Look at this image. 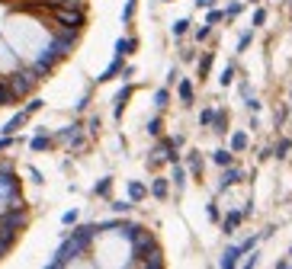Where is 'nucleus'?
I'll use <instances>...</instances> for the list:
<instances>
[{
    "mask_svg": "<svg viewBox=\"0 0 292 269\" xmlns=\"http://www.w3.org/2000/svg\"><path fill=\"white\" fill-rule=\"evenodd\" d=\"M180 61H196V48H180Z\"/></svg>",
    "mask_w": 292,
    "mask_h": 269,
    "instance_id": "49530a36",
    "label": "nucleus"
},
{
    "mask_svg": "<svg viewBox=\"0 0 292 269\" xmlns=\"http://www.w3.org/2000/svg\"><path fill=\"white\" fill-rule=\"evenodd\" d=\"M77 218H81V215H77V208H68V212L61 215V224H68V228H71V224H77Z\"/></svg>",
    "mask_w": 292,
    "mask_h": 269,
    "instance_id": "58836bf2",
    "label": "nucleus"
},
{
    "mask_svg": "<svg viewBox=\"0 0 292 269\" xmlns=\"http://www.w3.org/2000/svg\"><path fill=\"white\" fill-rule=\"evenodd\" d=\"M235 77H238V64H228L225 71H222V77H218V83H222V86H231Z\"/></svg>",
    "mask_w": 292,
    "mask_h": 269,
    "instance_id": "c756f323",
    "label": "nucleus"
},
{
    "mask_svg": "<svg viewBox=\"0 0 292 269\" xmlns=\"http://www.w3.org/2000/svg\"><path fill=\"white\" fill-rule=\"evenodd\" d=\"M212 160H215V167H228V163H235V151L231 147H218V151L212 154Z\"/></svg>",
    "mask_w": 292,
    "mask_h": 269,
    "instance_id": "412c9836",
    "label": "nucleus"
},
{
    "mask_svg": "<svg viewBox=\"0 0 292 269\" xmlns=\"http://www.w3.org/2000/svg\"><path fill=\"white\" fill-rule=\"evenodd\" d=\"M251 42H254V29L241 32V39H238V55H241V51H247V48H251Z\"/></svg>",
    "mask_w": 292,
    "mask_h": 269,
    "instance_id": "72a5a7b5",
    "label": "nucleus"
},
{
    "mask_svg": "<svg viewBox=\"0 0 292 269\" xmlns=\"http://www.w3.org/2000/svg\"><path fill=\"white\" fill-rule=\"evenodd\" d=\"M135 48H138V39H132V36H129V39H119V42H116V55H122V58H129Z\"/></svg>",
    "mask_w": 292,
    "mask_h": 269,
    "instance_id": "b1692460",
    "label": "nucleus"
},
{
    "mask_svg": "<svg viewBox=\"0 0 292 269\" xmlns=\"http://www.w3.org/2000/svg\"><path fill=\"white\" fill-rule=\"evenodd\" d=\"M122 67H126V58H122V55H116V58L109 61V67H106V71H103L100 77H96V80H100V83L112 80V77H119V74H122Z\"/></svg>",
    "mask_w": 292,
    "mask_h": 269,
    "instance_id": "2eb2a0df",
    "label": "nucleus"
},
{
    "mask_svg": "<svg viewBox=\"0 0 292 269\" xmlns=\"http://www.w3.org/2000/svg\"><path fill=\"white\" fill-rule=\"evenodd\" d=\"M257 263H260V253H257V250H251V253H247V259H244V266H247V269H254Z\"/></svg>",
    "mask_w": 292,
    "mask_h": 269,
    "instance_id": "a18cd8bd",
    "label": "nucleus"
},
{
    "mask_svg": "<svg viewBox=\"0 0 292 269\" xmlns=\"http://www.w3.org/2000/svg\"><path fill=\"white\" fill-rule=\"evenodd\" d=\"M212 29H215V26H209V23H206V26H199V29H196V42H206V39L212 36Z\"/></svg>",
    "mask_w": 292,
    "mask_h": 269,
    "instance_id": "37998d69",
    "label": "nucleus"
},
{
    "mask_svg": "<svg viewBox=\"0 0 292 269\" xmlns=\"http://www.w3.org/2000/svg\"><path fill=\"white\" fill-rule=\"evenodd\" d=\"M87 106H90V93H84V97L74 103V112H77V116H81V112H87Z\"/></svg>",
    "mask_w": 292,
    "mask_h": 269,
    "instance_id": "79ce46f5",
    "label": "nucleus"
},
{
    "mask_svg": "<svg viewBox=\"0 0 292 269\" xmlns=\"http://www.w3.org/2000/svg\"><path fill=\"white\" fill-rule=\"evenodd\" d=\"M241 180H244V170H241V167H235V163H228V167H222V180H218L215 193H228V189L238 186Z\"/></svg>",
    "mask_w": 292,
    "mask_h": 269,
    "instance_id": "423d86ee",
    "label": "nucleus"
},
{
    "mask_svg": "<svg viewBox=\"0 0 292 269\" xmlns=\"http://www.w3.org/2000/svg\"><path fill=\"white\" fill-rule=\"evenodd\" d=\"M51 144H55V138L48 132H35V138L29 141V151L32 154H42V151H51Z\"/></svg>",
    "mask_w": 292,
    "mask_h": 269,
    "instance_id": "ddd939ff",
    "label": "nucleus"
},
{
    "mask_svg": "<svg viewBox=\"0 0 292 269\" xmlns=\"http://www.w3.org/2000/svg\"><path fill=\"white\" fill-rule=\"evenodd\" d=\"M225 20V10H215V7H209V13H206V23L209 26H218Z\"/></svg>",
    "mask_w": 292,
    "mask_h": 269,
    "instance_id": "c9c22d12",
    "label": "nucleus"
},
{
    "mask_svg": "<svg viewBox=\"0 0 292 269\" xmlns=\"http://www.w3.org/2000/svg\"><path fill=\"white\" fill-rule=\"evenodd\" d=\"M247 218L244 215V208H235V212H228L225 218H222V234H235L238 228H241V221Z\"/></svg>",
    "mask_w": 292,
    "mask_h": 269,
    "instance_id": "9d476101",
    "label": "nucleus"
},
{
    "mask_svg": "<svg viewBox=\"0 0 292 269\" xmlns=\"http://www.w3.org/2000/svg\"><path fill=\"white\" fill-rule=\"evenodd\" d=\"M164 80H167V86H173L177 80H180V71H177V67H170V71H167V77H164Z\"/></svg>",
    "mask_w": 292,
    "mask_h": 269,
    "instance_id": "de8ad7c7",
    "label": "nucleus"
},
{
    "mask_svg": "<svg viewBox=\"0 0 292 269\" xmlns=\"http://www.w3.org/2000/svg\"><path fill=\"white\" fill-rule=\"evenodd\" d=\"M183 163H187V170L193 173V176H202V154L199 151H187V160H183Z\"/></svg>",
    "mask_w": 292,
    "mask_h": 269,
    "instance_id": "f3484780",
    "label": "nucleus"
},
{
    "mask_svg": "<svg viewBox=\"0 0 292 269\" xmlns=\"http://www.w3.org/2000/svg\"><path fill=\"white\" fill-rule=\"evenodd\" d=\"M29 119H32L29 112H26V109H20V112H16V116L10 119V122H7L4 128H0V132H4V135H16V132H20V128L26 125V122H29Z\"/></svg>",
    "mask_w": 292,
    "mask_h": 269,
    "instance_id": "4468645a",
    "label": "nucleus"
},
{
    "mask_svg": "<svg viewBox=\"0 0 292 269\" xmlns=\"http://www.w3.org/2000/svg\"><path fill=\"white\" fill-rule=\"evenodd\" d=\"M148 193H151L157 202H164V199L170 196V176H154L151 186H148Z\"/></svg>",
    "mask_w": 292,
    "mask_h": 269,
    "instance_id": "6e6552de",
    "label": "nucleus"
},
{
    "mask_svg": "<svg viewBox=\"0 0 292 269\" xmlns=\"http://www.w3.org/2000/svg\"><path fill=\"white\" fill-rule=\"evenodd\" d=\"M42 106H45V100H39V97H35V100L26 103V112H29V116H35V112H39Z\"/></svg>",
    "mask_w": 292,
    "mask_h": 269,
    "instance_id": "a19ab883",
    "label": "nucleus"
},
{
    "mask_svg": "<svg viewBox=\"0 0 292 269\" xmlns=\"http://www.w3.org/2000/svg\"><path fill=\"white\" fill-rule=\"evenodd\" d=\"M170 167H173V170H170V183L183 193V186H187V173H190V170H187V163L177 160V163H170Z\"/></svg>",
    "mask_w": 292,
    "mask_h": 269,
    "instance_id": "dca6fc26",
    "label": "nucleus"
},
{
    "mask_svg": "<svg viewBox=\"0 0 292 269\" xmlns=\"http://www.w3.org/2000/svg\"><path fill=\"white\" fill-rule=\"evenodd\" d=\"M164 4H170V0H164Z\"/></svg>",
    "mask_w": 292,
    "mask_h": 269,
    "instance_id": "5fc2aeb1",
    "label": "nucleus"
},
{
    "mask_svg": "<svg viewBox=\"0 0 292 269\" xmlns=\"http://www.w3.org/2000/svg\"><path fill=\"white\" fill-rule=\"evenodd\" d=\"M244 10V0H231V4L225 7V20H235V16H241Z\"/></svg>",
    "mask_w": 292,
    "mask_h": 269,
    "instance_id": "473e14b6",
    "label": "nucleus"
},
{
    "mask_svg": "<svg viewBox=\"0 0 292 269\" xmlns=\"http://www.w3.org/2000/svg\"><path fill=\"white\" fill-rule=\"evenodd\" d=\"M273 157V147H263V151L257 154V160H270Z\"/></svg>",
    "mask_w": 292,
    "mask_h": 269,
    "instance_id": "3c124183",
    "label": "nucleus"
},
{
    "mask_svg": "<svg viewBox=\"0 0 292 269\" xmlns=\"http://www.w3.org/2000/svg\"><path fill=\"white\" fill-rule=\"evenodd\" d=\"M148 196H151V193H148V186L145 183H138V180H132V183H129V199H132V202H145V199Z\"/></svg>",
    "mask_w": 292,
    "mask_h": 269,
    "instance_id": "a211bd4d",
    "label": "nucleus"
},
{
    "mask_svg": "<svg viewBox=\"0 0 292 269\" xmlns=\"http://www.w3.org/2000/svg\"><path fill=\"white\" fill-rule=\"evenodd\" d=\"M16 237H20V231H13V228H4V224H0V259H4V256L13 250Z\"/></svg>",
    "mask_w": 292,
    "mask_h": 269,
    "instance_id": "f8f14e48",
    "label": "nucleus"
},
{
    "mask_svg": "<svg viewBox=\"0 0 292 269\" xmlns=\"http://www.w3.org/2000/svg\"><path fill=\"white\" fill-rule=\"evenodd\" d=\"M145 132L151 135V138H161V132H164V119H161V112H157V116H151V119H148Z\"/></svg>",
    "mask_w": 292,
    "mask_h": 269,
    "instance_id": "393cba45",
    "label": "nucleus"
},
{
    "mask_svg": "<svg viewBox=\"0 0 292 269\" xmlns=\"http://www.w3.org/2000/svg\"><path fill=\"white\" fill-rule=\"evenodd\" d=\"M190 26H193V23L187 20V16H183V20H177V23L170 26V36H173V39H183V36L190 32Z\"/></svg>",
    "mask_w": 292,
    "mask_h": 269,
    "instance_id": "c85d7f7f",
    "label": "nucleus"
},
{
    "mask_svg": "<svg viewBox=\"0 0 292 269\" xmlns=\"http://www.w3.org/2000/svg\"><path fill=\"white\" fill-rule=\"evenodd\" d=\"M206 215H209V221L222 224V208H218V202H215V199H212V202H206Z\"/></svg>",
    "mask_w": 292,
    "mask_h": 269,
    "instance_id": "7c9ffc66",
    "label": "nucleus"
},
{
    "mask_svg": "<svg viewBox=\"0 0 292 269\" xmlns=\"http://www.w3.org/2000/svg\"><path fill=\"white\" fill-rule=\"evenodd\" d=\"M257 244H260V234H254V237H247V240H241V244H238V247H241L244 253H251V250L257 247Z\"/></svg>",
    "mask_w": 292,
    "mask_h": 269,
    "instance_id": "4c0bfd02",
    "label": "nucleus"
},
{
    "mask_svg": "<svg viewBox=\"0 0 292 269\" xmlns=\"http://www.w3.org/2000/svg\"><path fill=\"white\" fill-rule=\"evenodd\" d=\"M112 193V176H103V180H96V186H93V196H100V199H109Z\"/></svg>",
    "mask_w": 292,
    "mask_h": 269,
    "instance_id": "a878e982",
    "label": "nucleus"
},
{
    "mask_svg": "<svg viewBox=\"0 0 292 269\" xmlns=\"http://www.w3.org/2000/svg\"><path fill=\"white\" fill-rule=\"evenodd\" d=\"M29 180H32V183H35V186H42V183H45V180H42V173H39V170H35V167H29Z\"/></svg>",
    "mask_w": 292,
    "mask_h": 269,
    "instance_id": "8fccbe9b",
    "label": "nucleus"
},
{
    "mask_svg": "<svg viewBox=\"0 0 292 269\" xmlns=\"http://www.w3.org/2000/svg\"><path fill=\"white\" fill-rule=\"evenodd\" d=\"M132 90H135V86L126 80V86H122V90L116 93V100H112V119H122V112H126V103H129V97H132Z\"/></svg>",
    "mask_w": 292,
    "mask_h": 269,
    "instance_id": "0eeeda50",
    "label": "nucleus"
},
{
    "mask_svg": "<svg viewBox=\"0 0 292 269\" xmlns=\"http://www.w3.org/2000/svg\"><path fill=\"white\" fill-rule=\"evenodd\" d=\"M238 90H241V97H251V83H247V80H241V86H238Z\"/></svg>",
    "mask_w": 292,
    "mask_h": 269,
    "instance_id": "603ef678",
    "label": "nucleus"
},
{
    "mask_svg": "<svg viewBox=\"0 0 292 269\" xmlns=\"http://www.w3.org/2000/svg\"><path fill=\"white\" fill-rule=\"evenodd\" d=\"M35 83H39V74H35L32 67H26V71H16V74H10V77H7V86H10L13 100L29 97V93L35 90Z\"/></svg>",
    "mask_w": 292,
    "mask_h": 269,
    "instance_id": "f03ea898",
    "label": "nucleus"
},
{
    "mask_svg": "<svg viewBox=\"0 0 292 269\" xmlns=\"http://www.w3.org/2000/svg\"><path fill=\"white\" fill-rule=\"evenodd\" d=\"M0 224L13 228V231H23L26 224H29V208H4V212H0Z\"/></svg>",
    "mask_w": 292,
    "mask_h": 269,
    "instance_id": "39448f33",
    "label": "nucleus"
},
{
    "mask_svg": "<svg viewBox=\"0 0 292 269\" xmlns=\"http://www.w3.org/2000/svg\"><path fill=\"white\" fill-rule=\"evenodd\" d=\"M254 4H257V0H254Z\"/></svg>",
    "mask_w": 292,
    "mask_h": 269,
    "instance_id": "6e6d98bb",
    "label": "nucleus"
},
{
    "mask_svg": "<svg viewBox=\"0 0 292 269\" xmlns=\"http://www.w3.org/2000/svg\"><path fill=\"white\" fill-rule=\"evenodd\" d=\"M263 23H267V10H260V7H257V10H254V20H251V26H254V29H260Z\"/></svg>",
    "mask_w": 292,
    "mask_h": 269,
    "instance_id": "ea45409f",
    "label": "nucleus"
},
{
    "mask_svg": "<svg viewBox=\"0 0 292 269\" xmlns=\"http://www.w3.org/2000/svg\"><path fill=\"white\" fill-rule=\"evenodd\" d=\"M177 97H180L183 106H193V100H196V86L190 83V77H180V80H177Z\"/></svg>",
    "mask_w": 292,
    "mask_h": 269,
    "instance_id": "1a4fd4ad",
    "label": "nucleus"
},
{
    "mask_svg": "<svg viewBox=\"0 0 292 269\" xmlns=\"http://www.w3.org/2000/svg\"><path fill=\"white\" fill-rule=\"evenodd\" d=\"M7 103H13V93L7 86V77H0V106H7Z\"/></svg>",
    "mask_w": 292,
    "mask_h": 269,
    "instance_id": "f704fd0d",
    "label": "nucleus"
},
{
    "mask_svg": "<svg viewBox=\"0 0 292 269\" xmlns=\"http://www.w3.org/2000/svg\"><path fill=\"white\" fill-rule=\"evenodd\" d=\"M212 122H215V106H206L199 112V125L202 128H212Z\"/></svg>",
    "mask_w": 292,
    "mask_h": 269,
    "instance_id": "2f4dec72",
    "label": "nucleus"
},
{
    "mask_svg": "<svg viewBox=\"0 0 292 269\" xmlns=\"http://www.w3.org/2000/svg\"><path fill=\"white\" fill-rule=\"evenodd\" d=\"M135 7H138V0H126V7H122V23H129L132 16H135Z\"/></svg>",
    "mask_w": 292,
    "mask_h": 269,
    "instance_id": "e433bc0d",
    "label": "nucleus"
},
{
    "mask_svg": "<svg viewBox=\"0 0 292 269\" xmlns=\"http://www.w3.org/2000/svg\"><path fill=\"white\" fill-rule=\"evenodd\" d=\"M109 208H112V215H129L135 208V202L132 199H109Z\"/></svg>",
    "mask_w": 292,
    "mask_h": 269,
    "instance_id": "5701e85b",
    "label": "nucleus"
},
{
    "mask_svg": "<svg viewBox=\"0 0 292 269\" xmlns=\"http://www.w3.org/2000/svg\"><path fill=\"white\" fill-rule=\"evenodd\" d=\"M289 151H292V138H279V141L273 144V157H276V160H286Z\"/></svg>",
    "mask_w": 292,
    "mask_h": 269,
    "instance_id": "4be33fe9",
    "label": "nucleus"
},
{
    "mask_svg": "<svg viewBox=\"0 0 292 269\" xmlns=\"http://www.w3.org/2000/svg\"><path fill=\"white\" fill-rule=\"evenodd\" d=\"M87 132H90V135L100 132V119H96V116H90V122H87Z\"/></svg>",
    "mask_w": 292,
    "mask_h": 269,
    "instance_id": "09e8293b",
    "label": "nucleus"
},
{
    "mask_svg": "<svg viewBox=\"0 0 292 269\" xmlns=\"http://www.w3.org/2000/svg\"><path fill=\"white\" fill-rule=\"evenodd\" d=\"M241 256H244V250L238 247V244H231V247H225V253H222V259H218V266H222V269H235L238 263H241Z\"/></svg>",
    "mask_w": 292,
    "mask_h": 269,
    "instance_id": "9b49d317",
    "label": "nucleus"
},
{
    "mask_svg": "<svg viewBox=\"0 0 292 269\" xmlns=\"http://www.w3.org/2000/svg\"><path fill=\"white\" fill-rule=\"evenodd\" d=\"M77 39H81V29H55V36H51V42H48V48L55 51L58 58H68L71 51H74V45H77Z\"/></svg>",
    "mask_w": 292,
    "mask_h": 269,
    "instance_id": "7ed1b4c3",
    "label": "nucleus"
},
{
    "mask_svg": "<svg viewBox=\"0 0 292 269\" xmlns=\"http://www.w3.org/2000/svg\"><path fill=\"white\" fill-rule=\"evenodd\" d=\"M51 20H55L61 29H84L87 16L81 7H51Z\"/></svg>",
    "mask_w": 292,
    "mask_h": 269,
    "instance_id": "20e7f679",
    "label": "nucleus"
},
{
    "mask_svg": "<svg viewBox=\"0 0 292 269\" xmlns=\"http://www.w3.org/2000/svg\"><path fill=\"white\" fill-rule=\"evenodd\" d=\"M244 106L251 109V112H260V106H263V103H260V100H257V97H254V93H251V97H244Z\"/></svg>",
    "mask_w": 292,
    "mask_h": 269,
    "instance_id": "c03bdc74",
    "label": "nucleus"
},
{
    "mask_svg": "<svg viewBox=\"0 0 292 269\" xmlns=\"http://www.w3.org/2000/svg\"><path fill=\"white\" fill-rule=\"evenodd\" d=\"M212 61H215V51H206V55H199V77L206 80L209 71H212Z\"/></svg>",
    "mask_w": 292,
    "mask_h": 269,
    "instance_id": "bb28decb",
    "label": "nucleus"
},
{
    "mask_svg": "<svg viewBox=\"0 0 292 269\" xmlns=\"http://www.w3.org/2000/svg\"><path fill=\"white\" fill-rule=\"evenodd\" d=\"M247 144H251V138H247L244 132H235L231 138H228V147H231L235 154H244V151H247Z\"/></svg>",
    "mask_w": 292,
    "mask_h": 269,
    "instance_id": "6ab92c4d",
    "label": "nucleus"
},
{
    "mask_svg": "<svg viewBox=\"0 0 292 269\" xmlns=\"http://www.w3.org/2000/svg\"><path fill=\"white\" fill-rule=\"evenodd\" d=\"M196 7H202V10H209V7H215V0H196Z\"/></svg>",
    "mask_w": 292,
    "mask_h": 269,
    "instance_id": "864d4df0",
    "label": "nucleus"
},
{
    "mask_svg": "<svg viewBox=\"0 0 292 269\" xmlns=\"http://www.w3.org/2000/svg\"><path fill=\"white\" fill-rule=\"evenodd\" d=\"M167 106H170V90L161 86V90H154V109L161 112V109H167Z\"/></svg>",
    "mask_w": 292,
    "mask_h": 269,
    "instance_id": "cd10ccee",
    "label": "nucleus"
},
{
    "mask_svg": "<svg viewBox=\"0 0 292 269\" xmlns=\"http://www.w3.org/2000/svg\"><path fill=\"white\" fill-rule=\"evenodd\" d=\"M212 132L215 135H228L231 128H228V112L225 109H215V122H212Z\"/></svg>",
    "mask_w": 292,
    "mask_h": 269,
    "instance_id": "aec40b11",
    "label": "nucleus"
},
{
    "mask_svg": "<svg viewBox=\"0 0 292 269\" xmlns=\"http://www.w3.org/2000/svg\"><path fill=\"white\" fill-rule=\"evenodd\" d=\"M122 234L129 237V244H132V259H138L141 253H145L148 247H154L157 240H154V234L145 228V224H122Z\"/></svg>",
    "mask_w": 292,
    "mask_h": 269,
    "instance_id": "f257e3e1",
    "label": "nucleus"
}]
</instances>
